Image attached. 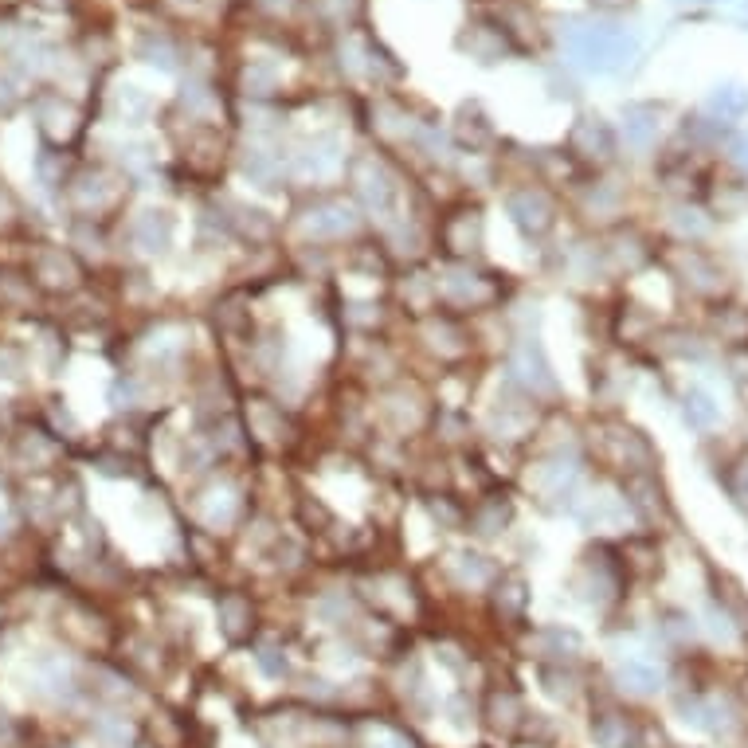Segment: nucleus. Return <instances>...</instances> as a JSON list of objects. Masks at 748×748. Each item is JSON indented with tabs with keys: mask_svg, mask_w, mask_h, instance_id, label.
<instances>
[{
	"mask_svg": "<svg viewBox=\"0 0 748 748\" xmlns=\"http://www.w3.org/2000/svg\"><path fill=\"white\" fill-rule=\"evenodd\" d=\"M94 733H98V741L106 748H122L126 737H130V725H126V717H102V721L94 725Z\"/></svg>",
	"mask_w": 748,
	"mask_h": 748,
	"instance_id": "9",
	"label": "nucleus"
},
{
	"mask_svg": "<svg viewBox=\"0 0 748 748\" xmlns=\"http://www.w3.org/2000/svg\"><path fill=\"white\" fill-rule=\"evenodd\" d=\"M682 416H686L690 427H713L721 412H717V404H713L709 392L694 388V392H686V400H682Z\"/></svg>",
	"mask_w": 748,
	"mask_h": 748,
	"instance_id": "8",
	"label": "nucleus"
},
{
	"mask_svg": "<svg viewBox=\"0 0 748 748\" xmlns=\"http://www.w3.org/2000/svg\"><path fill=\"white\" fill-rule=\"evenodd\" d=\"M713 106H717L721 114H741V110L748 106V94L737 91V87H725V91L713 94Z\"/></svg>",
	"mask_w": 748,
	"mask_h": 748,
	"instance_id": "10",
	"label": "nucleus"
},
{
	"mask_svg": "<svg viewBox=\"0 0 748 748\" xmlns=\"http://www.w3.org/2000/svg\"><path fill=\"white\" fill-rule=\"evenodd\" d=\"M224 619H228L224 627H228L232 635H239V627H243V604H239V600H228V604H224Z\"/></svg>",
	"mask_w": 748,
	"mask_h": 748,
	"instance_id": "12",
	"label": "nucleus"
},
{
	"mask_svg": "<svg viewBox=\"0 0 748 748\" xmlns=\"http://www.w3.org/2000/svg\"><path fill=\"white\" fill-rule=\"evenodd\" d=\"M138 239L145 251H165L173 239V220L169 212H145L138 220Z\"/></svg>",
	"mask_w": 748,
	"mask_h": 748,
	"instance_id": "6",
	"label": "nucleus"
},
{
	"mask_svg": "<svg viewBox=\"0 0 748 748\" xmlns=\"http://www.w3.org/2000/svg\"><path fill=\"white\" fill-rule=\"evenodd\" d=\"M514 369L521 373V380L533 384V388H553V376H549V365H545V353H541V345H533V341H525V345L517 349Z\"/></svg>",
	"mask_w": 748,
	"mask_h": 748,
	"instance_id": "4",
	"label": "nucleus"
},
{
	"mask_svg": "<svg viewBox=\"0 0 748 748\" xmlns=\"http://www.w3.org/2000/svg\"><path fill=\"white\" fill-rule=\"evenodd\" d=\"M600 4H627V0H600Z\"/></svg>",
	"mask_w": 748,
	"mask_h": 748,
	"instance_id": "16",
	"label": "nucleus"
},
{
	"mask_svg": "<svg viewBox=\"0 0 748 748\" xmlns=\"http://www.w3.org/2000/svg\"><path fill=\"white\" fill-rule=\"evenodd\" d=\"M349 228H353V212H349L345 204H322V208H314L310 220H306V232L318 235V239L345 235Z\"/></svg>",
	"mask_w": 748,
	"mask_h": 748,
	"instance_id": "3",
	"label": "nucleus"
},
{
	"mask_svg": "<svg viewBox=\"0 0 748 748\" xmlns=\"http://www.w3.org/2000/svg\"><path fill=\"white\" fill-rule=\"evenodd\" d=\"M255 658H259V666H263L267 678H282V674H286V658H282L279 647H259Z\"/></svg>",
	"mask_w": 748,
	"mask_h": 748,
	"instance_id": "11",
	"label": "nucleus"
},
{
	"mask_svg": "<svg viewBox=\"0 0 748 748\" xmlns=\"http://www.w3.org/2000/svg\"><path fill=\"white\" fill-rule=\"evenodd\" d=\"M737 498H745L748 502V463L737 470Z\"/></svg>",
	"mask_w": 748,
	"mask_h": 748,
	"instance_id": "15",
	"label": "nucleus"
},
{
	"mask_svg": "<svg viewBox=\"0 0 748 748\" xmlns=\"http://www.w3.org/2000/svg\"><path fill=\"white\" fill-rule=\"evenodd\" d=\"M592 737H596V745L600 748H631V725L623 721V717H615V713H604V717H596V725H592Z\"/></svg>",
	"mask_w": 748,
	"mask_h": 748,
	"instance_id": "7",
	"label": "nucleus"
},
{
	"mask_svg": "<svg viewBox=\"0 0 748 748\" xmlns=\"http://www.w3.org/2000/svg\"><path fill=\"white\" fill-rule=\"evenodd\" d=\"M369 748H412V745H408V741H404L400 733H388V729H380Z\"/></svg>",
	"mask_w": 748,
	"mask_h": 748,
	"instance_id": "13",
	"label": "nucleus"
},
{
	"mask_svg": "<svg viewBox=\"0 0 748 748\" xmlns=\"http://www.w3.org/2000/svg\"><path fill=\"white\" fill-rule=\"evenodd\" d=\"M658 682H662L658 670L655 666H647V662H623V666H619V686H623L627 694H635V698L655 694Z\"/></svg>",
	"mask_w": 748,
	"mask_h": 748,
	"instance_id": "5",
	"label": "nucleus"
},
{
	"mask_svg": "<svg viewBox=\"0 0 748 748\" xmlns=\"http://www.w3.org/2000/svg\"><path fill=\"white\" fill-rule=\"evenodd\" d=\"M733 161L748 173V134H741V138L733 141Z\"/></svg>",
	"mask_w": 748,
	"mask_h": 748,
	"instance_id": "14",
	"label": "nucleus"
},
{
	"mask_svg": "<svg viewBox=\"0 0 748 748\" xmlns=\"http://www.w3.org/2000/svg\"><path fill=\"white\" fill-rule=\"evenodd\" d=\"M572 51H576L588 67H596V71H615L619 63L631 59L635 40H631L627 32H619V28H584V32L572 40Z\"/></svg>",
	"mask_w": 748,
	"mask_h": 748,
	"instance_id": "1",
	"label": "nucleus"
},
{
	"mask_svg": "<svg viewBox=\"0 0 748 748\" xmlns=\"http://www.w3.org/2000/svg\"><path fill=\"white\" fill-rule=\"evenodd\" d=\"M510 216H514V224L521 228V232H545L549 224H553V208H549V200L541 196V192H517V196H510Z\"/></svg>",
	"mask_w": 748,
	"mask_h": 748,
	"instance_id": "2",
	"label": "nucleus"
}]
</instances>
